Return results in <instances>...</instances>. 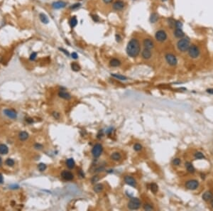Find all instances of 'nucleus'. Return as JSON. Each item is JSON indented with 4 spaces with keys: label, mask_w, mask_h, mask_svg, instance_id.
<instances>
[{
    "label": "nucleus",
    "mask_w": 213,
    "mask_h": 211,
    "mask_svg": "<svg viewBox=\"0 0 213 211\" xmlns=\"http://www.w3.org/2000/svg\"><path fill=\"white\" fill-rule=\"evenodd\" d=\"M141 51V45L137 39H131L127 44V53L131 58H136Z\"/></svg>",
    "instance_id": "1"
},
{
    "label": "nucleus",
    "mask_w": 213,
    "mask_h": 211,
    "mask_svg": "<svg viewBox=\"0 0 213 211\" xmlns=\"http://www.w3.org/2000/svg\"><path fill=\"white\" fill-rule=\"evenodd\" d=\"M190 39L188 37H183L180 39L177 43V48L181 52H185L188 50L190 47Z\"/></svg>",
    "instance_id": "2"
},
{
    "label": "nucleus",
    "mask_w": 213,
    "mask_h": 211,
    "mask_svg": "<svg viewBox=\"0 0 213 211\" xmlns=\"http://www.w3.org/2000/svg\"><path fill=\"white\" fill-rule=\"evenodd\" d=\"M141 206V201L137 198H132L128 203V208L129 210H137Z\"/></svg>",
    "instance_id": "3"
},
{
    "label": "nucleus",
    "mask_w": 213,
    "mask_h": 211,
    "mask_svg": "<svg viewBox=\"0 0 213 211\" xmlns=\"http://www.w3.org/2000/svg\"><path fill=\"white\" fill-rule=\"evenodd\" d=\"M188 52L189 55L192 58H196L199 56L200 55V50L198 48V47L195 45H191L190 46Z\"/></svg>",
    "instance_id": "4"
},
{
    "label": "nucleus",
    "mask_w": 213,
    "mask_h": 211,
    "mask_svg": "<svg viewBox=\"0 0 213 211\" xmlns=\"http://www.w3.org/2000/svg\"><path fill=\"white\" fill-rule=\"evenodd\" d=\"M102 151H103L102 146L100 144H97L94 146V147L92 148V154L95 158H98L99 156H100L101 154L102 153Z\"/></svg>",
    "instance_id": "5"
},
{
    "label": "nucleus",
    "mask_w": 213,
    "mask_h": 211,
    "mask_svg": "<svg viewBox=\"0 0 213 211\" xmlns=\"http://www.w3.org/2000/svg\"><path fill=\"white\" fill-rule=\"evenodd\" d=\"M156 39L159 42H163L167 39V34L165 31L163 30H159L155 34Z\"/></svg>",
    "instance_id": "6"
},
{
    "label": "nucleus",
    "mask_w": 213,
    "mask_h": 211,
    "mask_svg": "<svg viewBox=\"0 0 213 211\" xmlns=\"http://www.w3.org/2000/svg\"><path fill=\"white\" fill-rule=\"evenodd\" d=\"M165 58H166V60L167 63L171 66H175L178 63V60H177L176 57L172 53L166 54Z\"/></svg>",
    "instance_id": "7"
},
{
    "label": "nucleus",
    "mask_w": 213,
    "mask_h": 211,
    "mask_svg": "<svg viewBox=\"0 0 213 211\" xmlns=\"http://www.w3.org/2000/svg\"><path fill=\"white\" fill-rule=\"evenodd\" d=\"M198 186H199V183L196 180H190L185 183V187L186 188L189 190H195L198 188Z\"/></svg>",
    "instance_id": "8"
},
{
    "label": "nucleus",
    "mask_w": 213,
    "mask_h": 211,
    "mask_svg": "<svg viewBox=\"0 0 213 211\" xmlns=\"http://www.w3.org/2000/svg\"><path fill=\"white\" fill-rule=\"evenodd\" d=\"M4 113L7 117L11 119H16L17 117V114L16 112L14 109H6L4 110Z\"/></svg>",
    "instance_id": "9"
},
{
    "label": "nucleus",
    "mask_w": 213,
    "mask_h": 211,
    "mask_svg": "<svg viewBox=\"0 0 213 211\" xmlns=\"http://www.w3.org/2000/svg\"><path fill=\"white\" fill-rule=\"evenodd\" d=\"M61 177L65 180H72L74 179V175L71 172L65 170L61 173Z\"/></svg>",
    "instance_id": "10"
},
{
    "label": "nucleus",
    "mask_w": 213,
    "mask_h": 211,
    "mask_svg": "<svg viewBox=\"0 0 213 211\" xmlns=\"http://www.w3.org/2000/svg\"><path fill=\"white\" fill-rule=\"evenodd\" d=\"M66 5H67L66 2H65L63 1H58L53 2L51 6L54 9H63L64 7H65Z\"/></svg>",
    "instance_id": "11"
},
{
    "label": "nucleus",
    "mask_w": 213,
    "mask_h": 211,
    "mask_svg": "<svg viewBox=\"0 0 213 211\" xmlns=\"http://www.w3.org/2000/svg\"><path fill=\"white\" fill-rule=\"evenodd\" d=\"M124 181L125 183L128 184L129 186H131L132 187H135L137 186V182L136 180L134 179L132 176H126L124 177Z\"/></svg>",
    "instance_id": "12"
},
{
    "label": "nucleus",
    "mask_w": 213,
    "mask_h": 211,
    "mask_svg": "<svg viewBox=\"0 0 213 211\" xmlns=\"http://www.w3.org/2000/svg\"><path fill=\"white\" fill-rule=\"evenodd\" d=\"M143 44H144V48H147L150 50H151L154 47V43L153 42V41L150 39H145L144 40Z\"/></svg>",
    "instance_id": "13"
},
{
    "label": "nucleus",
    "mask_w": 213,
    "mask_h": 211,
    "mask_svg": "<svg viewBox=\"0 0 213 211\" xmlns=\"http://www.w3.org/2000/svg\"><path fill=\"white\" fill-rule=\"evenodd\" d=\"M124 5L125 4H124V1H117L114 3V4H113V9L114 10L117 11L122 10V9H124Z\"/></svg>",
    "instance_id": "14"
},
{
    "label": "nucleus",
    "mask_w": 213,
    "mask_h": 211,
    "mask_svg": "<svg viewBox=\"0 0 213 211\" xmlns=\"http://www.w3.org/2000/svg\"><path fill=\"white\" fill-rule=\"evenodd\" d=\"M141 55L143 57V58L144 59H146L148 60L149 58H151V55H152V53H151V51L150 49H147V48H144L141 53Z\"/></svg>",
    "instance_id": "15"
},
{
    "label": "nucleus",
    "mask_w": 213,
    "mask_h": 211,
    "mask_svg": "<svg viewBox=\"0 0 213 211\" xmlns=\"http://www.w3.org/2000/svg\"><path fill=\"white\" fill-rule=\"evenodd\" d=\"M173 33H174V36L178 39H182V38L185 37V33L183 31L182 29H175L174 30Z\"/></svg>",
    "instance_id": "16"
},
{
    "label": "nucleus",
    "mask_w": 213,
    "mask_h": 211,
    "mask_svg": "<svg viewBox=\"0 0 213 211\" xmlns=\"http://www.w3.org/2000/svg\"><path fill=\"white\" fill-rule=\"evenodd\" d=\"M9 152V148L7 145L4 144H0V154L1 155H6Z\"/></svg>",
    "instance_id": "17"
},
{
    "label": "nucleus",
    "mask_w": 213,
    "mask_h": 211,
    "mask_svg": "<svg viewBox=\"0 0 213 211\" xmlns=\"http://www.w3.org/2000/svg\"><path fill=\"white\" fill-rule=\"evenodd\" d=\"M58 95H59L60 97H61L63 99H65V100H70V99H71V95H70L68 93L63 91V90H61V91L59 92Z\"/></svg>",
    "instance_id": "18"
},
{
    "label": "nucleus",
    "mask_w": 213,
    "mask_h": 211,
    "mask_svg": "<svg viewBox=\"0 0 213 211\" xmlns=\"http://www.w3.org/2000/svg\"><path fill=\"white\" fill-rule=\"evenodd\" d=\"M66 165H67V166H68V169H74L75 166V163L74 159L72 158L67 159V161H66Z\"/></svg>",
    "instance_id": "19"
},
{
    "label": "nucleus",
    "mask_w": 213,
    "mask_h": 211,
    "mask_svg": "<svg viewBox=\"0 0 213 211\" xmlns=\"http://www.w3.org/2000/svg\"><path fill=\"white\" fill-rule=\"evenodd\" d=\"M213 193L210 191H207L205 192L203 195H202V199L205 201H208L211 200L213 198Z\"/></svg>",
    "instance_id": "20"
},
{
    "label": "nucleus",
    "mask_w": 213,
    "mask_h": 211,
    "mask_svg": "<svg viewBox=\"0 0 213 211\" xmlns=\"http://www.w3.org/2000/svg\"><path fill=\"white\" fill-rule=\"evenodd\" d=\"M39 19H40V20H41V21L43 23L47 24V23H48V22H49V19H48V17L45 14H43V13H41V14H39Z\"/></svg>",
    "instance_id": "21"
},
{
    "label": "nucleus",
    "mask_w": 213,
    "mask_h": 211,
    "mask_svg": "<svg viewBox=\"0 0 213 211\" xmlns=\"http://www.w3.org/2000/svg\"><path fill=\"white\" fill-rule=\"evenodd\" d=\"M28 138H29V134L25 131H22L19 134V139L21 141H26Z\"/></svg>",
    "instance_id": "22"
},
{
    "label": "nucleus",
    "mask_w": 213,
    "mask_h": 211,
    "mask_svg": "<svg viewBox=\"0 0 213 211\" xmlns=\"http://www.w3.org/2000/svg\"><path fill=\"white\" fill-rule=\"evenodd\" d=\"M109 64L112 67H118L121 65V61L119 60H118L117 58H113L110 61Z\"/></svg>",
    "instance_id": "23"
},
{
    "label": "nucleus",
    "mask_w": 213,
    "mask_h": 211,
    "mask_svg": "<svg viewBox=\"0 0 213 211\" xmlns=\"http://www.w3.org/2000/svg\"><path fill=\"white\" fill-rule=\"evenodd\" d=\"M111 75L115 78H117L118 80H127V78L124 75H120V74H117V73H112Z\"/></svg>",
    "instance_id": "24"
},
{
    "label": "nucleus",
    "mask_w": 213,
    "mask_h": 211,
    "mask_svg": "<svg viewBox=\"0 0 213 211\" xmlns=\"http://www.w3.org/2000/svg\"><path fill=\"white\" fill-rule=\"evenodd\" d=\"M185 165V168L187 169L188 172H190V173H194L195 172V168H194V166H192L191 163L186 162Z\"/></svg>",
    "instance_id": "25"
},
{
    "label": "nucleus",
    "mask_w": 213,
    "mask_h": 211,
    "mask_svg": "<svg viewBox=\"0 0 213 211\" xmlns=\"http://www.w3.org/2000/svg\"><path fill=\"white\" fill-rule=\"evenodd\" d=\"M121 158H122V156L119 152H114L111 155V158L113 161H119L121 159Z\"/></svg>",
    "instance_id": "26"
},
{
    "label": "nucleus",
    "mask_w": 213,
    "mask_h": 211,
    "mask_svg": "<svg viewBox=\"0 0 213 211\" xmlns=\"http://www.w3.org/2000/svg\"><path fill=\"white\" fill-rule=\"evenodd\" d=\"M70 25L71 26V28H74L77 26V18L75 16H72V18L70 19Z\"/></svg>",
    "instance_id": "27"
},
{
    "label": "nucleus",
    "mask_w": 213,
    "mask_h": 211,
    "mask_svg": "<svg viewBox=\"0 0 213 211\" xmlns=\"http://www.w3.org/2000/svg\"><path fill=\"white\" fill-rule=\"evenodd\" d=\"M158 19H159V16H158L157 14H156V13H153V14L151 15L150 21H151V22L152 23H156V21H158Z\"/></svg>",
    "instance_id": "28"
},
{
    "label": "nucleus",
    "mask_w": 213,
    "mask_h": 211,
    "mask_svg": "<svg viewBox=\"0 0 213 211\" xmlns=\"http://www.w3.org/2000/svg\"><path fill=\"white\" fill-rule=\"evenodd\" d=\"M104 189V186H103V185L102 184H97L95 186V187H94V190H95V192L96 193H100V192H102V190Z\"/></svg>",
    "instance_id": "29"
},
{
    "label": "nucleus",
    "mask_w": 213,
    "mask_h": 211,
    "mask_svg": "<svg viewBox=\"0 0 213 211\" xmlns=\"http://www.w3.org/2000/svg\"><path fill=\"white\" fill-rule=\"evenodd\" d=\"M71 68L73 70H74L75 72H77L80 70V66L76 62H73V63H71Z\"/></svg>",
    "instance_id": "30"
},
{
    "label": "nucleus",
    "mask_w": 213,
    "mask_h": 211,
    "mask_svg": "<svg viewBox=\"0 0 213 211\" xmlns=\"http://www.w3.org/2000/svg\"><path fill=\"white\" fill-rule=\"evenodd\" d=\"M5 164L8 166H10V167H12L14 166V165L15 164V161L12 159V158H7L5 161Z\"/></svg>",
    "instance_id": "31"
},
{
    "label": "nucleus",
    "mask_w": 213,
    "mask_h": 211,
    "mask_svg": "<svg viewBox=\"0 0 213 211\" xmlns=\"http://www.w3.org/2000/svg\"><path fill=\"white\" fill-rule=\"evenodd\" d=\"M150 188H151V190L153 193H156L157 191H158V186L156 184V183H151V186H150Z\"/></svg>",
    "instance_id": "32"
},
{
    "label": "nucleus",
    "mask_w": 213,
    "mask_h": 211,
    "mask_svg": "<svg viewBox=\"0 0 213 211\" xmlns=\"http://www.w3.org/2000/svg\"><path fill=\"white\" fill-rule=\"evenodd\" d=\"M46 168H47L46 165L45 164H43V163H41V164H38V170H39L41 172L44 171L46 169Z\"/></svg>",
    "instance_id": "33"
},
{
    "label": "nucleus",
    "mask_w": 213,
    "mask_h": 211,
    "mask_svg": "<svg viewBox=\"0 0 213 211\" xmlns=\"http://www.w3.org/2000/svg\"><path fill=\"white\" fill-rule=\"evenodd\" d=\"M144 209L145 211H152V210H153V208L151 205H150L149 203H146L144 205Z\"/></svg>",
    "instance_id": "34"
},
{
    "label": "nucleus",
    "mask_w": 213,
    "mask_h": 211,
    "mask_svg": "<svg viewBox=\"0 0 213 211\" xmlns=\"http://www.w3.org/2000/svg\"><path fill=\"white\" fill-rule=\"evenodd\" d=\"M195 157L196 158H198V159H202V158H205L203 154H202L201 152H196L195 154Z\"/></svg>",
    "instance_id": "35"
},
{
    "label": "nucleus",
    "mask_w": 213,
    "mask_h": 211,
    "mask_svg": "<svg viewBox=\"0 0 213 211\" xmlns=\"http://www.w3.org/2000/svg\"><path fill=\"white\" fill-rule=\"evenodd\" d=\"M36 57H37V53L36 52H33L29 56V59H30V61H33L36 60Z\"/></svg>",
    "instance_id": "36"
},
{
    "label": "nucleus",
    "mask_w": 213,
    "mask_h": 211,
    "mask_svg": "<svg viewBox=\"0 0 213 211\" xmlns=\"http://www.w3.org/2000/svg\"><path fill=\"white\" fill-rule=\"evenodd\" d=\"M175 26L176 29H182L183 23L180 21H175Z\"/></svg>",
    "instance_id": "37"
},
{
    "label": "nucleus",
    "mask_w": 213,
    "mask_h": 211,
    "mask_svg": "<svg viewBox=\"0 0 213 211\" xmlns=\"http://www.w3.org/2000/svg\"><path fill=\"white\" fill-rule=\"evenodd\" d=\"M80 5H81V4H80V3H76V4H73L72 6H70V9L74 10V9H78V8L80 7Z\"/></svg>",
    "instance_id": "38"
},
{
    "label": "nucleus",
    "mask_w": 213,
    "mask_h": 211,
    "mask_svg": "<svg viewBox=\"0 0 213 211\" xmlns=\"http://www.w3.org/2000/svg\"><path fill=\"white\" fill-rule=\"evenodd\" d=\"M134 148L135 151H141V150L142 146H141L140 144H134Z\"/></svg>",
    "instance_id": "39"
},
{
    "label": "nucleus",
    "mask_w": 213,
    "mask_h": 211,
    "mask_svg": "<svg viewBox=\"0 0 213 211\" xmlns=\"http://www.w3.org/2000/svg\"><path fill=\"white\" fill-rule=\"evenodd\" d=\"M181 159L180 158H175L173 161V164H174V165H175V166H178V165H180L181 164Z\"/></svg>",
    "instance_id": "40"
},
{
    "label": "nucleus",
    "mask_w": 213,
    "mask_h": 211,
    "mask_svg": "<svg viewBox=\"0 0 213 211\" xmlns=\"http://www.w3.org/2000/svg\"><path fill=\"white\" fill-rule=\"evenodd\" d=\"M91 16H92V19H93V21H95V22H98V21H99V18L98 17V16L97 15H95V14H92L91 15Z\"/></svg>",
    "instance_id": "41"
},
{
    "label": "nucleus",
    "mask_w": 213,
    "mask_h": 211,
    "mask_svg": "<svg viewBox=\"0 0 213 211\" xmlns=\"http://www.w3.org/2000/svg\"><path fill=\"white\" fill-rule=\"evenodd\" d=\"M71 56L73 59H77L78 58V55L77 54V53L75 52H73L72 54H71Z\"/></svg>",
    "instance_id": "42"
},
{
    "label": "nucleus",
    "mask_w": 213,
    "mask_h": 211,
    "mask_svg": "<svg viewBox=\"0 0 213 211\" xmlns=\"http://www.w3.org/2000/svg\"><path fill=\"white\" fill-rule=\"evenodd\" d=\"M34 147L36 148V149H41L43 148V146L41 144H36L34 145Z\"/></svg>",
    "instance_id": "43"
},
{
    "label": "nucleus",
    "mask_w": 213,
    "mask_h": 211,
    "mask_svg": "<svg viewBox=\"0 0 213 211\" xmlns=\"http://www.w3.org/2000/svg\"><path fill=\"white\" fill-rule=\"evenodd\" d=\"M59 50H60L61 51H62L63 53H65V54L66 55H68V56L69 55V53L68 52V51L65 50V49H63V48H59Z\"/></svg>",
    "instance_id": "44"
},
{
    "label": "nucleus",
    "mask_w": 213,
    "mask_h": 211,
    "mask_svg": "<svg viewBox=\"0 0 213 211\" xmlns=\"http://www.w3.org/2000/svg\"><path fill=\"white\" fill-rule=\"evenodd\" d=\"M53 116L55 119H59L60 118V114H58V112H53Z\"/></svg>",
    "instance_id": "45"
},
{
    "label": "nucleus",
    "mask_w": 213,
    "mask_h": 211,
    "mask_svg": "<svg viewBox=\"0 0 213 211\" xmlns=\"http://www.w3.org/2000/svg\"><path fill=\"white\" fill-rule=\"evenodd\" d=\"M116 40H117V42H120L122 41V38H121V36L119 34L116 35Z\"/></svg>",
    "instance_id": "46"
},
{
    "label": "nucleus",
    "mask_w": 213,
    "mask_h": 211,
    "mask_svg": "<svg viewBox=\"0 0 213 211\" xmlns=\"http://www.w3.org/2000/svg\"><path fill=\"white\" fill-rule=\"evenodd\" d=\"M97 180H99V177L98 176H94L92 179V183H95L97 182Z\"/></svg>",
    "instance_id": "47"
},
{
    "label": "nucleus",
    "mask_w": 213,
    "mask_h": 211,
    "mask_svg": "<svg viewBox=\"0 0 213 211\" xmlns=\"http://www.w3.org/2000/svg\"><path fill=\"white\" fill-rule=\"evenodd\" d=\"M26 120V122H27L28 123H29V124H31V123L33 122V119H31V118H27Z\"/></svg>",
    "instance_id": "48"
},
{
    "label": "nucleus",
    "mask_w": 213,
    "mask_h": 211,
    "mask_svg": "<svg viewBox=\"0 0 213 211\" xmlns=\"http://www.w3.org/2000/svg\"><path fill=\"white\" fill-rule=\"evenodd\" d=\"M3 182H4L3 176H2V174L0 173V184H2V183H3Z\"/></svg>",
    "instance_id": "49"
},
{
    "label": "nucleus",
    "mask_w": 213,
    "mask_h": 211,
    "mask_svg": "<svg viewBox=\"0 0 213 211\" xmlns=\"http://www.w3.org/2000/svg\"><path fill=\"white\" fill-rule=\"evenodd\" d=\"M207 92L210 94H213V89H207Z\"/></svg>",
    "instance_id": "50"
},
{
    "label": "nucleus",
    "mask_w": 213,
    "mask_h": 211,
    "mask_svg": "<svg viewBox=\"0 0 213 211\" xmlns=\"http://www.w3.org/2000/svg\"><path fill=\"white\" fill-rule=\"evenodd\" d=\"M105 4H109V3H111L113 0H102Z\"/></svg>",
    "instance_id": "51"
},
{
    "label": "nucleus",
    "mask_w": 213,
    "mask_h": 211,
    "mask_svg": "<svg viewBox=\"0 0 213 211\" xmlns=\"http://www.w3.org/2000/svg\"><path fill=\"white\" fill-rule=\"evenodd\" d=\"M1 164H2V159L0 157V166H1Z\"/></svg>",
    "instance_id": "52"
},
{
    "label": "nucleus",
    "mask_w": 213,
    "mask_h": 211,
    "mask_svg": "<svg viewBox=\"0 0 213 211\" xmlns=\"http://www.w3.org/2000/svg\"><path fill=\"white\" fill-rule=\"evenodd\" d=\"M211 205H212V206L213 207V201H212V202H211Z\"/></svg>",
    "instance_id": "53"
},
{
    "label": "nucleus",
    "mask_w": 213,
    "mask_h": 211,
    "mask_svg": "<svg viewBox=\"0 0 213 211\" xmlns=\"http://www.w3.org/2000/svg\"><path fill=\"white\" fill-rule=\"evenodd\" d=\"M163 1H166V0H162Z\"/></svg>",
    "instance_id": "54"
}]
</instances>
